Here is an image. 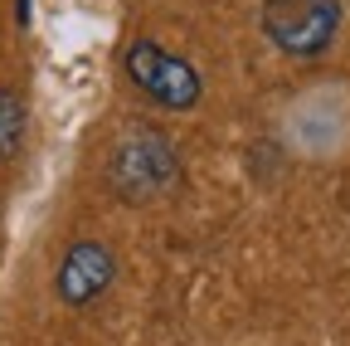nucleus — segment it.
<instances>
[{
	"mask_svg": "<svg viewBox=\"0 0 350 346\" xmlns=\"http://www.w3.org/2000/svg\"><path fill=\"white\" fill-rule=\"evenodd\" d=\"M117 278V254L98 239H78L64 249L59 269H54V293L64 308H88V302H98Z\"/></svg>",
	"mask_w": 350,
	"mask_h": 346,
	"instance_id": "4",
	"label": "nucleus"
},
{
	"mask_svg": "<svg viewBox=\"0 0 350 346\" xmlns=\"http://www.w3.org/2000/svg\"><path fill=\"white\" fill-rule=\"evenodd\" d=\"M20 137H25V103L20 93L0 88V161H10L20 151Z\"/></svg>",
	"mask_w": 350,
	"mask_h": 346,
	"instance_id": "5",
	"label": "nucleus"
},
{
	"mask_svg": "<svg viewBox=\"0 0 350 346\" xmlns=\"http://www.w3.org/2000/svg\"><path fill=\"white\" fill-rule=\"evenodd\" d=\"M185 166H180V151L165 132L156 127H131L122 132L107 151V186L126 200V205H156L165 200L175 186H180Z\"/></svg>",
	"mask_w": 350,
	"mask_h": 346,
	"instance_id": "1",
	"label": "nucleus"
},
{
	"mask_svg": "<svg viewBox=\"0 0 350 346\" xmlns=\"http://www.w3.org/2000/svg\"><path fill=\"white\" fill-rule=\"evenodd\" d=\"M20 25H29V0H20Z\"/></svg>",
	"mask_w": 350,
	"mask_h": 346,
	"instance_id": "6",
	"label": "nucleus"
},
{
	"mask_svg": "<svg viewBox=\"0 0 350 346\" xmlns=\"http://www.w3.org/2000/svg\"><path fill=\"white\" fill-rule=\"evenodd\" d=\"M262 34L287 59H321L340 34V0H262Z\"/></svg>",
	"mask_w": 350,
	"mask_h": 346,
	"instance_id": "2",
	"label": "nucleus"
},
{
	"mask_svg": "<svg viewBox=\"0 0 350 346\" xmlns=\"http://www.w3.org/2000/svg\"><path fill=\"white\" fill-rule=\"evenodd\" d=\"M126 78L137 83V88L156 103V108H170V112H190L200 98H204V78L190 59L170 54L165 45L156 39H137V45L126 49Z\"/></svg>",
	"mask_w": 350,
	"mask_h": 346,
	"instance_id": "3",
	"label": "nucleus"
}]
</instances>
